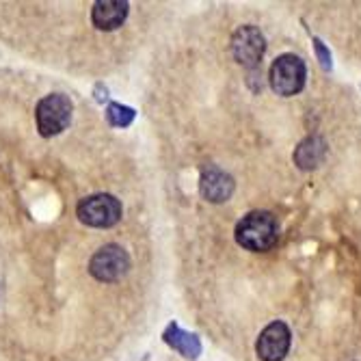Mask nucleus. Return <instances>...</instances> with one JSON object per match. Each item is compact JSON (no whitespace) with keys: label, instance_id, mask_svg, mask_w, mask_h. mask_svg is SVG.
I'll list each match as a JSON object with an SVG mask.
<instances>
[{"label":"nucleus","instance_id":"f257e3e1","mask_svg":"<svg viewBox=\"0 0 361 361\" xmlns=\"http://www.w3.org/2000/svg\"><path fill=\"white\" fill-rule=\"evenodd\" d=\"M279 236L277 219L267 210H253L236 225V243L247 251H269Z\"/></svg>","mask_w":361,"mask_h":361},{"label":"nucleus","instance_id":"f03ea898","mask_svg":"<svg viewBox=\"0 0 361 361\" xmlns=\"http://www.w3.org/2000/svg\"><path fill=\"white\" fill-rule=\"evenodd\" d=\"M271 87L277 95L290 97L297 95L305 87L307 70L301 56L297 54H281L271 65Z\"/></svg>","mask_w":361,"mask_h":361},{"label":"nucleus","instance_id":"7ed1b4c3","mask_svg":"<svg viewBox=\"0 0 361 361\" xmlns=\"http://www.w3.org/2000/svg\"><path fill=\"white\" fill-rule=\"evenodd\" d=\"M72 100L63 93H50L44 100H39L35 117L37 128L44 137H56L65 128L70 126L72 119Z\"/></svg>","mask_w":361,"mask_h":361},{"label":"nucleus","instance_id":"20e7f679","mask_svg":"<svg viewBox=\"0 0 361 361\" xmlns=\"http://www.w3.org/2000/svg\"><path fill=\"white\" fill-rule=\"evenodd\" d=\"M78 219L89 227H113L121 219V204L113 195H91L78 204Z\"/></svg>","mask_w":361,"mask_h":361},{"label":"nucleus","instance_id":"39448f33","mask_svg":"<svg viewBox=\"0 0 361 361\" xmlns=\"http://www.w3.org/2000/svg\"><path fill=\"white\" fill-rule=\"evenodd\" d=\"M130 269V257L119 245H104L89 262V273L97 281H115Z\"/></svg>","mask_w":361,"mask_h":361},{"label":"nucleus","instance_id":"423d86ee","mask_svg":"<svg viewBox=\"0 0 361 361\" xmlns=\"http://www.w3.org/2000/svg\"><path fill=\"white\" fill-rule=\"evenodd\" d=\"M264 50H267V39H264V35H262V32L255 26L247 24V26H240L234 32L232 52H234V59L243 65V68L255 70L257 65L262 63Z\"/></svg>","mask_w":361,"mask_h":361},{"label":"nucleus","instance_id":"0eeeda50","mask_svg":"<svg viewBox=\"0 0 361 361\" xmlns=\"http://www.w3.org/2000/svg\"><path fill=\"white\" fill-rule=\"evenodd\" d=\"M290 342H292V334L288 329V324L281 320H275L257 338V344H255L257 357L262 361H281L290 350Z\"/></svg>","mask_w":361,"mask_h":361},{"label":"nucleus","instance_id":"6e6552de","mask_svg":"<svg viewBox=\"0 0 361 361\" xmlns=\"http://www.w3.org/2000/svg\"><path fill=\"white\" fill-rule=\"evenodd\" d=\"M234 178L219 167H206L200 180V192L210 204H223L234 192Z\"/></svg>","mask_w":361,"mask_h":361},{"label":"nucleus","instance_id":"1a4fd4ad","mask_svg":"<svg viewBox=\"0 0 361 361\" xmlns=\"http://www.w3.org/2000/svg\"><path fill=\"white\" fill-rule=\"evenodd\" d=\"M128 18V3L126 0H100L93 5L91 20L100 30H115Z\"/></svg>","mask_w":361,"mask_h":361},{"label":"nucleus","instance_id":"9d476101","mask_svg":"<svg viewBox=\"0 0 361 361\" xmlns=\"http://www.w3.org/2000/svg\"><path fill=\"white\" fill-rule=\"evenodd\" d=\"M326 156V143L322 137L312 135L299 143V147L294 149V165L303 171H312L322 165V160Z\"/></svg>","mask_w":361,"mask_h":361},{"label":"nucleus","instance_id":"9b49d317","mask_svg":"<svg viewBox=\"0 0 361 361\" xmlns=\"http://www.w3.org/2000/svg\"><path fill=\"white\" fill-rule=\"evenodd\" d=\"M165 340L169 346H173L176 350H180L186 359H197L202 353V342L197 336L182 331L178 324H169V329L165 331Z\"/></svg>","mask_w":361,"mask_h":361},{"label":"nucleus","instance_id":"f8f14e48","mask_svg":"<svg viewBox=\"0 0 361 361\" xmlns=\"http://www.w3.org/2000/svg\"><path fill=\"white\" fill-rule=\"evenodd\" d=\"M106 115H109V121L113 126H128L135 119V111L128 109V106H121V104H111Z\"/></svg>","mask_w":361,"mask_h":361},{"label":"nucleus","instance_id":"ddd939ff","mask_svg":"<svg viewBox=\"0 0 361 361\" xmlns=\"http://www.w3.org/2000/svg\"><path fill=\"white\" fill-rule=\"evenodd\" d=\"M314 50H316V56H318V61H320V65H322V70H324V72H331L334 63H331V52H329V48H326L318 37H314Z\"/></svg>","mask_w":361,"mask_h":361}]
</instances>
